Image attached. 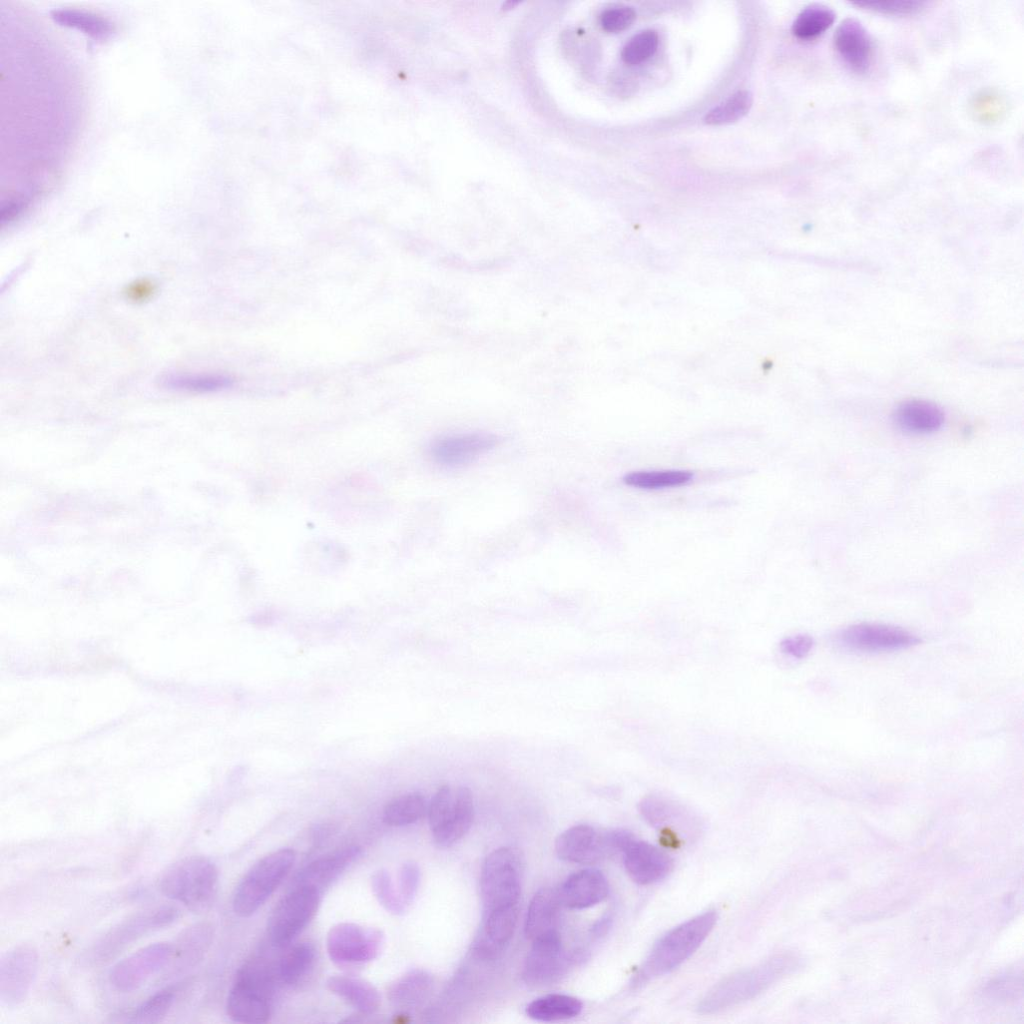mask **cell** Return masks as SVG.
Instances as JSON below:
<instances>
[{"instance_id":"obj_1","label":"cell","mask_w":1024,"mask_h":1024,"mask_svg":"<svg viewBox=\"0 0 1024 1024\" xmlns=\"http://www.w3.org/2000/svg\"><path fill=\"white\" fill-rule=\"evenodd\" d=\"M797 966L788 953L773 955L760 964L733 973L715 984L700 1000V1014H714L758 996Z\"/></svg>"},{"instance_id":"obj_2","label":"cell","mask_w":1024,"mask_h":1024,"mask_svg":"<svg viewBox=\"0 0 1024 1024\" xmlns=\"http://www.w3.org/2000/svg\"><path fill=\"white\" fill-rule=\"evenodd\" d=\"M716 922V911L708 910L664 934L640 966L632 986L641 987L679 967L700 947Z\"/></svg>"},{"instance_id":"obj_3","label":"cell","mask_w":1024,"mask_h":1024,"mask_svg":"<svg viewBox=\"0 0 1024 1024\" xmlns=\"http://www.w3.org/2000/svg\"><path fill=\"white\" fill-rule=\"evenodd\" d=\"M217 886V867L203 856H191L177 861L159 879L162 894L193 912L208 909L215 898Z\"/></svg>"},{"instance_id":"obj_4","label":"cell","mask_w":1024,"mask_h":1024,"mask_svg":"<svg viewBox=\"0 0 1024 1024\" xmlns=\"http://www.w3.org/2000/svg\"><path fill=\"white\" fill-rule=\"evenodd\" d=\"M295 852L279 849L259 859L242 877L232 899L233 911L240 917L254 914L273 894L295 862Z\"/></svg>"},{"instance_id":"obj_5","label":"cell","mask_w":1024,"mask_h":1024,"mask_svg":"<svg viewBox=\"0 0 1024 1024\" xmlns=\"http://www.w3.org/2000/svg\"><path fill=\"white\" fill-rule=\"evenodd\" d=\"M271 988V976L263 964H244L227 997L228 1016L239 1023L266 1022L271 1015Z\"/></svg>"},{"instance_id":"obj_6","label":"cell","mask_w":1024,"mask_h":1024,"mask_svg":"<svg viewBox=\"0 0 1024 1024\" xmlns=\"http://www.w3.org/2000/svg\"><path fill=\"white\" fill-rule=\"evenodd\" d=\"M484 913L518 906L521 892V861L516 850L502 847L485 859L480 876Z\"/></svg>"},{"instance_id":"obj_7","label":"cell","mask_w":1024,"mask_h":1024,"mask_svg":"<svg viewBox=\"0 0 1024 1024\" xmlns=\"http://www.w3.org/2000/svg\"><path fill=\"white\" fill-rule=\"evenodd\" d=\"M427 812L434 841L439 846H450L471 827L474 815L472 793L468 787L453 789L442 785L433 796Z\"/></svg>"},{"instance_id":"obj_8","label":"cell","mask_w":1024,"mask_h":1024,"mask_svg":"<svg viewBox=\"0 0 1024 1024\" xmlns=\"http://www.w3.org/2000/svg\"><path fill=\"white\" fill-rule=\"evenodd\" d=\"M320 902V890L311 885H296L275 906L267 923L272 945L289 944L311 921Z\"/></svg>"},{"instance_id":"obj_9","label":"cell","mask_w":1024,"mask_h":1024,"mask_svg":"<svg viewBox=\"0 0 1024 1024\" xmlns=\"http://www.w3.org/2000/svg\"><path fill=\"white\" fill-rule=\"evenodd\" d=\"M179 917L171 906H159L140 911L113 927L95 944L92 959L107 961L143 935L170 925Z\"/></svg>"},{"instance_id":"obj_10","label":"cell","mask_w":1024,"mask_h":1024,"mask_svg":"<svg viewBox=\"0 0 1024 1024\" xmlns=\"http://www.w3.org/2000/svg\"><path fill=\"white\" fill-rule=\"evenodd\" d=\"M383 943V934L375 928L354 923L333 926L326 939L330 959L339 965L365 963L376 958Z\"/></svg>"},{"instance_id":"obj_11","label":"cell","mask_w":1024,"mask_h":1024,"mask_svg":"<svg viewBox=\"0 0 1024 1024\" xmlns=\"http://www.w3.org/2000/svg\"><path fill=\"white\" fill-rule=\"evenodd\" d=\"M173 953L174 945L171 943L148 945L116 963L109 974L110 983L120 992H132L165 968Z\"/></svg>"},{"instance_id":"obj_12","label":"cell","mask_w":1024,"mask_h":1024,"mask_svg":"<svg viewBox=\"0 0 1024 1024\" xmlns=\"http://www.w3.org/2000/svg\"><path fill=\"white\" fill-rule=\"evenodd\" d=\"M920 638L900 627L861 623L841 630L837 635V643L853 652L878 653L893 652L915 646Z\"/></svg>"},{"instance_id":"obj_13","label":"cell","mask_w":1024,"mask_h":1024,"mask_svg":"<svg viewBox=\"0 0 1024 1024\" xmlns=\"http://www.w3.org/2000/svg\"><path fill=\"white\" fill-rule=\"evenodd\" d=\"M38 968L37 951L21 945L8 951L0 962V1000L15 1006L27 996Z\"/></svg>"},{"instance_id":"obj_14","label":"cell","mask_w":1024,"mask_h":1024,"mask_svg":"<svg viewBox=\"0 0 1024 1024\" xmlns=\"http://www.w3.org/2000/svg\"><path fill=\"white\" fill-rule=\"evenodd\" d=\"M498 443L496 435L483 432L447 435L431 442L429 455L438 465L461 467L494 449Z\"/></svg>"},{"instance_id":"obj_15","label":"cell","mask_w":1024,"mask_h":1024,"mask_svg":"<svg viewBox=\"0 0 1024 1024\" xmlns=\"http://www.w3.org/2000/svg\"><path fill=\"white\" fill-rule=\"evenodd\" d=\"M620 852L629 877L639 885H649L664 879L673 868L671 857L647 842L637 840L631 834L622 845Z\"/></svg>"},{"instance_id":"obj_16","label":"cell","mask_w":1024,"mask_h":1024,"mask_svg":"<svg viewBox=\"0 0 1024 1024\" xmlns=\"http://www.w3.org/2000/svg\"><path fill=\"white\" fill-rule=\"evenodd\" d=\"M523 968V978L533 986L555 981L565 968V955L558 931L550 932L532 941Z\"/></svg>"},{"instance_id":"obj_17","label":"cell","mask_w":1024,"mask_h":1024,"mask_svg":"<svg viewBox=\"0 0 1024 1024\" xmlns=\"http://www.w3.org/2000/svg\"><path fill=\"white\" fill-rule=\"evenodd\" d=\"M558 857L566 862L591 864L612 852L608 834H599L593 827L580 824L561 833L555 842Z\"/></svg>"},{"instance_id":"obj_18","label":"cell","mask_w":1024,"mask_h":1024,"mask_svg":"<svg viewBox=\"0 0 1024 1024\" xmlns=\"http://www.w3.org/2000/svg\"><path fill=\"white\" fill-rule=\"evenodd\" d=\"M835 49L850 70L866 73L872 64L873 44L865 27L856 19L842 21L834 35Z\"/></svg>"},{"instance_id":"obj_19","label":"cell","mask_w":1024,"mask_h":1024,"mask_svg":"<svg viewBox=\"0 0 1024 1024\" xmlns=\"http://www.w3.org/2000/svg\"><path fill=\"white\" fill-rule=\"evenodd\" d=\"M609 885L597 869H583L571 874L558 892L561 904L570 909H585L602 902Z\"/></svg>"},{"instance_id":"obj_20","label":"cell","mask_w":1024,"mask_h":1024,"mask_svg":"<svg viewBox=\"0 0 1024 1024\" xmlns=\"http://www.w3.org/2000/svg\"><path fill=\"white\" fill-rule=\"evenodd\" d=\"M517 918L518 906L484 913L482 927L473 945L475 953L485 958L499 953L512 938Z\"/></svg>"},{"instance_id":"obj_21","label":"cell","mask_w":1024,"mask_h":1024,"mask_svg":"<svg viewBox=\"0 0 1024 1024\" xmlns=\"http://www.w3.org/2000/svg\"><path fill=\"white\" fill-rule=\"evenodd\" d=\"M360 853V847L352 845L323 855L300 872L296 885H311L321 890L335 880Z\"/></svg>"},{"instance_id":"obj_22","label":"cell","mask_w":1024,"mask_h":1024,"mask_svg":"<svg viewBox=\"0 0 1024 1024\" xmlns=\"http://www.w3.org/2000/svg\"><path fill=\"white\" fill-rule=\"evenodd\" d=\"M893 418L901 430L913 434L935 432L944 423V413L939 406L919 399L900 403L894 411Z\"/></svg>"},{"instance_id":"obj_23","label":"cell","mask_w":1024,"mask_h":1024,"mask_svg":"<svg viewBox=\"0 0 1024 1024\" xmlns=\"http://www.w3.org/2000/svg\"><path fill=\"white\" fill-rule=\"evenodd\" d=\"M558 892L551 888L540 889L531 899L525 918V934L532 941L557 931L560 910Z\"/></svg>"},{"instance_id":"obj_24","label":"cell","mask_w":1024,"mask_h":1024,"mask_svg":"<svg viewBox=\"0 0 1024 1024\" xmlns=\"http://www.w3.org/2000/svg\"><path fill=\"white\" fill-rule=\"evenodd\" d=\"M327 988L363 1014H372L380 1006L381 998L377 989L369 982L346 975H335L327 979Z\"/></svg>"},{"instance_id":"obj_25","label":"cell","mask_w":1024,"mask_h":1024,"mask_svg":"<svg viewBox=\"0 0 1024 1024\" xmlns=\"http://www.w3.org/2000/svg\"><path fill=\"white\" fill-rule=\"evenodd\" d=\"M433 980L424 970H412L390 985L387 997L393 1007L411 1010L420 1006L432 989Z\"/></svg>"},{"instance_id":"obj_26","label":"cell","mask_w":1024,"mask_h":1024,"mask_svg":"<svg viewBox=\"0 0 1024 1024\" xmlns=\"http://www.w3.org/2000/svg\"><path fill=\"white\" fill-rule=\"evenodd\" d=\"M212 935V927L207 923L186 929L173 944V968L184 970L196 964L209 947Z\"/></svg>"},{"instance_id":"obj_27","label":"cell","mask_w":1024,"mask_h":1024,"mask_svg":"<svg viewBox=\"0 0 1024 1024\" xmlns=\"http://www.w3.org/2000/svg\"><path fill=\"white\" fill-rule=\"evenodd\" d=\"M581 1001L564 994H549L533 1000L526 1008L527 1015L538 1021L565 1020L578 1016Z\"/></svg>"},{"instance_id":"obj_28","label":"cell","mask_w":1024,"mask_h":1024,"mask_svg":"<svg viewBox=\"0 0 1024 1024\" xmlns=\"http://www.w3.org/2000/svg\"><path fill=\"white\" fill-rule=\"evenodd\" d=\"M316 948L308 942L292 946L280 959L277 974L287 985L299 983L312 970L316 961Z\"/></svg>"},{"instance_id":"obj_29","label":"cell","mask_w":1024,"mask_h":1024,"mask_svg":"<svg viewBox=\"0 0 1024 1024\" xmlns=\"http://www.w3.org/2000/svg\"><path fill=\"white\" fill-rule=\"evenodd\" d=\"M427 809L425 798L420 793H406L385 805L383 820L389 826H404L421 819Z\"/></svg>"},{"instance_id":"obj_30","label":"cell","mask_w":1024,"mask_h":1024,"mask_svg":"<svg viewBox=\"0 0 1024 1024\" xmlns=\"http://www.w3.org/2000/svg\"><path fill=\"white\" fill-rule=\"evenodd\" d=\"M175 995V987H166L151 995L127 1014L122 1015L119 1021L130 1023L160 1022L173 1005Z\"/></svg>"},{"instance_id":"obj_31","label":"cell","mask_w":1024,"mask_h":1024,"mask_svg":"<svg viewBox=\"0 0 1024 1024\" xmlns=\"http://www.w3.org/2000/svg\"><path fill=\"white\" fill-rule=\"evenodd\" d=\"M693 473L688 470L634 471L627 473L625 484L639 489H663L678 487L690 482Z\"/></svg>"},{"instance_id":"obj_32","label":"cell","mask_w":1024,"mask_h":1024,"mask_svg":"<svg viewBox=\"0 0 1024 1024\" xmlns=\"http://www.w3.org/2000/svg\"><path fill=\"white\" fill-rule=\"evenodd\" d=\"M162 386L188 392H213L230 386V378L218 374L170 373L161 377Z\"/></svg>"},{"instance_id":"obj_33","label":"cell","mask_w":1024,"mask_h":1024,"mask_svg":"<svg viewBox=\"0 0 1024 1024\" xmlns=\"http://www.w3.org/2000/svg\"><path fill=\"white\" fill-rule=\"evenodd\" d=\"M836 19L832 9L823 5L805 8L795 19L792 31L800 39H813L828 30Z\"/></svg>"},{"instance_id":"obj_34","label":"cell","mask_w":1024,"mask_h":1024,"mask_svg":"<svg viewBox=\"0 0 1024 1024\" xmlns=\"http://www.w3.org/2000/svg\"><path fill=\"white\" fill-rule=\"evenodd\" d=\"M753 103L749 91H738L718 106L711 109L705 116L709 125H724L735 122L745 116Z\"/></svg>"},{"instance_id":"obj_35","label":"cell","mask_w":1024,"mask_h":1024,"mask_svg":"<svg viewBox=\"0 0 1024 1024\" xmlns=\"http://www.w3.org/2000/svg\"><path fill=\"white\" fill-rule=\"evenodd\" d=\"M659 37L654 30H644L634 35L623 47L622 60L628 65H637L650 58L657 50Z\"/></svg>"},{"instance_id":"obj_36","label":"cell","mask_w":1024,"mask_h":1024,"mask_svg":"<svg viewBox=\"0 0 1024 1024\" xmlns=\"http://www.w3.org/2000/svg\"><path fill=\"white\" fill-rule=\"evenodd\" d=\"M372 890L378 902L393 914H403L406 904L402 900L399 891L395 889L389 873L378 870L371 878Z\"/></svg>"},{"instance_id":"obj_37","label":"cell","mask_w":1024,"mask_h":1024,"mask_svg":"<svg viewBox=\"0 0 1024 1024\" xmlns=\"http://www.w3.org/2000/svg\"><path fill=\"white\" fill-rule=\"evenodd\" d=\"M639 808L646 821L659 828L674 825L680 817L676 806L659 797L650 796L643 799Z\"/></svg>"},{"instance_id":"obj_38","label":"cell","mask_w":1024,"mask_h":1024,"mask_svg":"<svg viewBox=\"0 0 1024 1024\" xmlns=\"http://www.w3.org/2000/svg\"><path fill=\"white\" fill-rule=\"evenodd\" d=\"M55 16L66 25L75 26L95 37L105 36L111 32L110 24L99 17L73 11H61Z\"/></svg>"},{"instance_id":"obj_39","label":"cell","mask_w":1024,"mask_h":1024,"mask_svg":"<svg viewBox=\"0 0 1024 1024\" xmlns=\"http://www.w3.org/2000/svg\"><path fill=\"white\" fill-rule=\"evenodd\" d=\"M854 4L866 10L888 15L913 14L924 6V3L918 1H857Z\"/></svg>"},{"instance_id":"obj_40","label":"cell","mask_w":1024,"mask_h":1024,"mask_svg":"<svg viewBox=\"0 0 1024 1024\" xmlns=\"http://www.w3.org/2000/svg\"><path fill=\"white\" fill-rule=\"evenodd\" d=\"M636 13L628 6H615L604 10L600 15V24L608 32H620L627 29L635 20Z\"/></svg>"},{"instance_id":"obj_41","label":"cell","mask_w":1024,"mask_h":1024,"mask_svg":"<svg viewBox=\"0 0 1024 1024\" xmlns=\"http://www.w3.org/2000/svg\"><path fill=\"white\" fill-rule=\"evenodd\" d=\"M420 880V871L418 866L413 862H407L402 865L399 872V894L407 905L411 904L416 895Z\"/></svg>"},{"instance_id":"obj_42","label":"cell","mask_w":1024,"mask_h":1024,"mask_svg":"<svg viewBox=\"0 0 1024 1024\" xmlns=\"http://www.w3.org/2000/svg\"><path fill=\"white\" fill-rule=\"evenodd\" d=\"M783 652L802 659L806 657L813 647V639L806 634H798L783 639L780 643Z\"/></svg>"},{"instance_id":"obj_43","label":"cell","mask_w":1024,"mask_h":1024,"mask_svg":"<svg viewBox=\"0 0 1024 1024\" xmlns=\"http://www.w3.org/2000/svg\"><path fill=\"white\" fill-rule=\"evenodd\" d=\"M156 291L153 281L144 278L128 284L124 290L126 299L134 303H143L149 300Z\"/></svg>"},{"instance_id":"obj_44","label":"cell","mask_w":1024,"mask_h":1024,"mask_svg":"<svg viewBox=\"0 0 1024 1024\" xmlns=\"http://www.w3.org/2000/svg\"><path fill=\"white\" fill-rule=\"evenodd\" d=\"M610 924H611V918L609 916H605V917L601 918L597 923H595V925L593 927V933L596 936H601V935L605 934L606 931L609 929Z\"/></svg>"}]
</instances>
